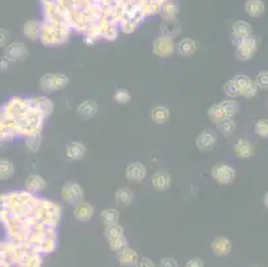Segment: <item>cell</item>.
<instances>
[{
    "mask_svg": "<svg viewBox=\"0 0 268 267\" xmlns=\"http://www.w3.org/2000/svg\"><path fill=\"white\" fill-rule=\"evenodd\" d=\"M99 106L93 99L82 100L76 107V114L82 119H92L93 116L98 114Z\"/></svg>",
    "mask_w": 268,
    "mask_h": 267,
    "instance_id": "603a6c76",
    "label": "cell"
},
{
    "mask_svg": "<svg viewBox=\"0 0 268 267\" xmlns=\"http://www.w3.org/2000/svg\"><path fill=\"white\" fill-rule=\"evenodd\" d=\"M136 267H156L155 266V263L151 261L150 258H140L139 262L136 265Z\"/></svg>",
    "mask_w": 268,
    "mask_h": 267,
    "instance_id": "f5cc1de1",
    "label": "cell"
},
{
    "mask_svg": "<svg viewBox=\"0 0 268 267\" xmlns=\"http://www.w3.org/2000/svg\"><path fill=\"white\" fill-rule=\"evenodd\" d=\"M255 84L258 89H268V71H260L255 78Z\"/></svg>",
    "mask_w": 268,
    "mask_h": 267,
    "instance_id": "7dc6e473",
    "label": "cell"
},
{
    "mask_svg": "<svg viewBox=\"0 0 268 267\" xmlns=\"http://www.w3.org/2000/svg\"><path fill=\"white\" fill-rule=\"evenodd\" d=\"M152 53H154L155 56H158L160 59L171 58L176 53L175 39L160 35L152 43Z\"/></svg>",
    "mask_w": 268,
    "mask_h": 267,
    "instance_id": "9c48e42d",
    "label": "cell"
},
{
    "mask_svg": "<svg viewBox=\"0 0 268 267\" xmlns=\"http://www.w3.org/2000/svg\"><path fill=\"white\" fill-rule=\"evenodd\" d=\"M93 214H95V207L87 200H83L76 206H73V216L77 222L88 223L93 218Z\"/></svg>",
    "mask_w": 268,
    "mask_h": 267,
    "instance_id": "ac0fdd59",
    "label": "cell"
},
{
    "mask_svg": "<svg viewBox=\"0 0 268 267\" xmlns=\"http://www.w3.org/2000/svg\"><path fill=\"white\" fill-rule=\"evenodd\" d=\"M217 143L216 132L211 130V128H204L203 131L197 134L195 139V144L197 150L201 152H210L212 151Z\"/></svg>",
    "mask_w": 268,
    "mask_h": 267,
    "instance_id": "4fadbf2b",
    "label": "cell"
},
{
    "mask_svg": "<svg viewBox=\"0 0 268 267\" xmlns=\"http://www.w3.org/2000/svg\"><path fill=\"white\" fill-rule=\"evenodd\" d=\"M5 214V209H4V193L0 194V223H1V219Z\"/></svg>",
    "mask_w": 268,
    "mask_h": 267,
    "instance_id": "db71d44e",
    "label": "cell"
},
{
    "mask_svg": "<svg viewBox=\"0 0 268 267\" xmlns=\"http://www.w3.org/2000/svg\"><path fill=\"white\" fill-rule=\"evenodd\" d=\"M99 24L102 27L104 40H107V42H115L118 39L119 34H120L118 23H107V21L100 20Z\"/></svg>",
    "mask_w": 268,
    "mask_h": 267,
    "instance_id": "d6a6232c",
    "label": "cell"
},
{
    "mask_svg": "<svg viewBox=\"0 0 268 267\" xmlns=\"http://www.w3.org/2000/svg\"><path fill=\"white\" fill-rule=\"evenodd\" d=\"M216 126V131L222 134L223 136H231L233 132L236 131V122L235 118H224L222 121H219L215 125Z\"/></svg>",
    "mask_w": 268,
    "mask_h": 267,
    "instance_id": "e575fe53",
    "label": "cell"
},
{
    "mask_svg": "<svg viewBox=\"0 0 268 267\" xmlns=\"http://www.w3.org/2000/svg\"><path fill=\"white\" fill-rule=\"evenodd\" d=\"M116 254H118V261L120 263V266L123 267H135L140 259L138 252L129 246L124 247L123 250H120Z\"/></svg>",
    "mask_w": 268,
    "mask_h": 267,
    "instance_id": "cb8c5ba5",
    "label": "cell"
},
{
    "mask_svg": "<svg viewBox=\"0 0 268 267\" xmlns=\"http://www.w3.org/2000/svg\"><path fill=\"white\" fill-rule=\"evenodd\" d=\"M30 100V105L34 110H36L40 115L44 118H50L52 115V112L55 110V105H54V100L47 96V95H39V96H32L28 98Z\"/></svg>",
    "mask_w": 268,
    "mask_h": 267,
    "instance_id": "9a60e30c",
    "label": "cell"
},
{
    "mask_svg": "<svg viewBox=\"0 0 268 267\" xmlns=\"http://www.w3.org/2000/svg\"><path fill=\"white\" fill-rule=\"evenodd\" d=\"M24 190L30 191L32 194H39L41 191L47 189V180L40 174H30L26 179H24Z\"/></svg>",
    "mask_w": 268,
    "mask_h": 267,
    "instance_id": "44dd1931",
    "label": "cell"
},
{
    "mask_svg": "<svg viewBox=\"0 0 268 267\" xmlns=\"http://www.w3.org/2000/svg\"><path fill=\"white\" fill-rule=\"evenodd\" d=\"M122 235H125V230H124V227L120 225V223L104 226V236H106V239L115 238V236H122Z\"/></svg>",
    "mask_w": 268,
    "mask_h": 267,
    "instance_id": "7bdbcfd3",
    "label": "cell"
},
{
    "mask_svg": "<svg viewBox=\"0 0 268 267\" xmlns=\"http://www.w3.org/2000/svg\"><path fill=\"white\" fill-rule=\"evenodd\" d=\"M60 196L62 199L70 206H76L77 203H80L83 200H86V194H84V189L82 187V184L77 182H67L62 186L60 189Z\"/></svg>",
    "mask_w": 268,
    "mask_h": 267,
    "instance_id": "52a82bcc",
    "label": "cell"
},
{
    "mask_svg": "<svg viewBox=\"0 0 268 267\" xmlns=\"http://www.w3.org/2000/svg\"><path fill=\"white\" fill-rule=\"evenodd\" d=\"M11 34L5 28H0V48H4L10 43Z\"/></svg>",
    "mask_w": 268,
    "mask_h": 267,
    "instance_id": "c3c4849f",
    "label": "cell"
},
{
    "mask_svg": "<svg viewBox=\"0 0 268 267\" xmlns=\"http://www.w3.org/2000/svg\"><path fill=\"white\" fill-rule=\"evenodd\" d=\"M124 175H125V179L128 180L129 183H142L147 175H148V171H147V167H145L144 163L142 162H131L127 164L125 167V171H124Z\"/></svg>",
    "mask_w": 268,
    "mask_h": 267,
    "instance_id": "5bb4252c",
    "label": "cell"
},
{
    "mask_svg": "<svg viewBox=\"0 0 268 267\" xmlns=\"http://www.w3.org/2000/svg\"><path fill=\"white\" fill-rule=\"evenodd\" d=\"M235 48H236L235 55L240 62H250L258 53V40L253 36L243 39L237 46H235Z\"/></svg>",
    "mask_w": 268,
    "mask_h": 267,
    "instance_id": "30bf717a",
    "label": "cell"
},
{
    "mask_svg": "<svg viewBox=\"0 0 268 267\" xmlns=\"http://www.w3.org/2000/svg\"><path fill=\"white\" fill-rule=\"evenodd\" d=\"M151 184H152L155 191L164 193L167 190H170L171 184H172V178H171L170 173H167L164 170H158L151 177Z\"/></svg>",
    "mask_w": 268,
    "mask_h": 267,
    "instance_id": "e0dca14e",
    "label": "cell"
},
{
    "mask_svg": "<svg viewBox=\"0 0 268 267\" xmlns=\"http://www.w3.org/2000/svg\"><path fill=\"white\" fill-rule=\"evenodd\" d=\"M150 116L152 122L156 123V125H164V123L170 121L171 111L165 106H155V107L151 108Z\"/></svg>",
    "mask_w": 268,
    "mask_h": 267,
    "instance_id": "4dcf8cb0",
    "label": "cell"
},
{
    "mask_svg": "<svg viewBox=\"0 0 268 267\" xmlns=\"http://www.w3.org/2000/svg\"><path fill=\"white\" fill-rule=\"evenodd\" d=\"M211 250L216 257H227L232 250V243L227 236H217L211 243Z\"/></svg>",
    "mask_w": 268,
    "mask_h": 267,
    "instance_id": "d4e9b609",
    "label": "cell"
},
{
    "mask_svg": "<svg viewBox=\"0 0 268 267\" xmlns=\"http://www.w3.org/2000/svg\"><path fill=\"white\" fill-rule=\"evenodd\" d=\"M159 267H179V263H178L175 258L165 257L163 259H160Z\"/></svg>",
    "mask_w": 268,
    "mask_h": 267,
    "instance_id": "681fc988",
    "label": "cell"
},
{
    "mask_svg": "<svg viewBox=\"0 0 268 267\" xmlns=\"http://www.w3.org/2000/svg\"><path fill=\"white\" fill-rule=\"evenodd\" d=\"M100 219L104 223V226L116 225L120 219V213L118 209H104L100 213Z\"/></svg>",
    "mask_w": 268,
    "mask_h": 267,
    "instance_id": "74e56055",
    "label": "cell"
},
{
    "mask_svg": "<svg viewBox=\"0 0 268 267\" xmlns=\"http://www.w3.org/2000/svg\"><path fill=\"white\" fill-rule=\"evenodd\" d=\"M114 102L118 105H127L131 102V92L127 89H118L114 92Z\"/></svg>",
    "mask_w": 268,
    "mask_h": 267,
    "instance_id": "f6af8a7d",
    "label": "cell"
},
{
    "mask_svg": "<svg viewBox=\"0 0 268 267\" xmlns=\"http://www.w3.org/2000/svg\"><path fill=\"white\" fill-rule=\"evenodd\" d=\"M3 55L10 60L11 63L23 62L28 56V47L26 46V43L23 42H10L4 47Z\"/></svg>",
    "mask_w": 268,
    "mask_h": 267,
    "instance_id": "7c38bea8",
    "label": "cell"
},
{
    "mask_svg": "<svg viewBox=\"0 0 268 267\" xmlns=\"http://www.w3.org/2000/svg\"><path fill=\"white\" fill-rule=\"evenodd\" d=\"M135 267H136V266H135Z\"/></svg>",
    "mask_w": 268,
    "mask_h": 267,
    "instance_id": "6f0895ef",
    "label": "cell"
},
{
    "mask_svg": "<svg viewBox=\"0 0 268 267\" xmlns=\"http://www.w3.org/2000/svg\"><path fill=\"white\" fill-rule=\"evenodd\" d=\"M179 14V3L176 0H165L161 10H160V16L163 20H172L176 19V16Z\"/></svg>",
    "mask_w": 268,
    "mask_h": 267,
    "instance_id": "1f68e13d",
    "label": "cell"
},
{
    "mask_svg": "<svg viewBox=\"0 0 268 267\" xmlns=\"http://www.w3.org/2000/svg\"><path fill=\"white\" fill-rule=\"evenodd\" d=\"M16 136L15 123L7 119H0V147H4L11 142H14Z\"/></svg>",
    "mask_w": 268,
    "mask_h": 267,
    "instance_id": "d6986e66",
    "label": "cell"
},
{
    "mask_svg": "<svg viewBox=\"0 0 268 267\" xmlns=\"http://www.w3.org/2000/svg\"><path fill=\"white\" fill-rule=\"evenodd\" d=\"M211 178L220 186H227L235 180L236 171L227 163H217L211 168Z\"/></svg>",
    "mask_w": 268,
    "mask_h": 267,
    "instance_id": "ba28073f",
    "label": "cell"
},
{
    "mask_svg": "<svg viewBox=\"0 0 268 267\" xmlns=\"http://www.w3.org/2000/svg\"><path fill=\"white\" fill-rule=\"evenodd\" d=\"M70 84V78L62 72L44 73L39 80V87L44 94L50 95L64 89Z\"/></svg>",
    "mask_w": 268,
    "mask_h": 267,
    "instance_id": "8992f818",
    "label": "cell"
},
{
    "mask_svg": "<svg viewBox=\"0 0 268 267\" xmlns=\"http://www.w3.org/2000/svg\"><path fill=\"white\" fill-rule=\"evenodd\" d=\"M41 141H43V134H37V135L28 136L24 139V147L27 148V151L36 154L40 150Z\"/></svg>",
    "mask_w": 268,
    "mask_h": 267,
    "instance_id": "60d3db41",
    "label": "cell"
},
{
    "mask_svg": "<svg viewBox=\"0 0 268 267\" xmlns=\"http://www.w3.org/2000/svg\"><path fill=\"white\" fill-rule=\"evenodd\" d=\"M43 266V257L40 254H37L34 250L28 247L26 254L23 255L20 262L18 263L15 267H41Z\"/></svg>",
    "mask_w": 268,
    "mask_h": 267,
    "instance_id": "83f0119b",
    "label": "cell"
},
{
    "mask_svg": "<svg viewBox=\"0 0 268 267\" xmlns=\"http://www.w3.org/2000/svg\"><path fill=\"white\" fill-rule=\"evenodd\" d=\"M223 110H224V114H226V118H235V116L239 114V110H240V106L236 102V99H223L220 102Z\"/></svg>",
    "mask_w": 268,
    "mask_h": 267,
    "instance_id": "f35d334b",
    "label": "cell"
},
{
    "mask_svg": "<svg viewBox=\"0 0 268 267\" xmlns=\"http://www.w3.org/2000/svg\"><path fill=\"white\" fill-rule=\"evenodd\" d=\"M71 34H72V30L66 23L43 21V30H41L39 40L46 47L62 46L70 40Z\"/></svg>",
    "mask_w": 268,
    "mask_h": 267,
    "instance_id": "3957f363",
    "label": "cell"
},
{
    "mask_svg": "<svg viewBox=\"0 0 268 267\" xmlns=\"http://www.w3.org/2000/svg\"><path fill=\"white\" fill-rule=\"evenodd\" d=\"M62 206L57 202L46 199V198H39L35 209V218L43 225L57 229L62 220Z\"/></svg>",
    "mask_w": 268,
    "mask_h": 267,
    "instance_id": "5b68a950",
    "label": "cell"
},
{
    "mask_svg": "<svg viewBox=\"0 0 268 267\" xmlns=\"http://www.w3.org/2000/svg\"><path fill=\"white\" fill-rule=\"evenodd\" d=\"M186 267H204V261L201 258H191L187 261Z\"/></svg>",
    "mask_w": 268,
    "mask_h": 267,
    "instance_id": "f907efd6",
    "label": "cell"
},
{
    "mask_svg": "<svg viewBox=\"0 0 268 267\" xmlns=\"http://www.w3.org/2000/svg\"><path fill=\"white\" fill-rule=\"evenodd\" d=\"M11 62L8 59L5 58L4 55L3 56H0V72H5V71H8L10 70Z\"/></svg>",
    "mask_w": 268,
    "mask_h": 267,
    "instance_id": "816d5d0a",
    "label": "cell"
},
{
    "mask_svg": "<svg viewBox=\"0 0 268 267\" xmlns=\"http://www.w3.org/2000/svg\"><path fill=\"white\" fill-rule=\"evenodd\" d=\"M39 196L27 190L4 193V209L10 215H35Z\"/></svg>",
    "mask_w": 268,
    "mask_h": 267,
    "instance_id": "7a4b0ae2",
    "label": "cell"
},
{
    "mask_svg": "<svg viewBox=\"0 0 268 267\" xmlns=\"http://www.w3.org/2000/svg\"><path fill=\"white\" fill-rule=\"evenodd\" d=\"M44 122H46V118L31 107L30 110L15 121L16 136L26 139L28 136L41 134L43 127H44Z\"/></svg>",
    "mask_w": 268,
    "mask_h": 267,
    "instance_id": "277c9868",
    "label": "cell"
},
{
    "mask_svg": "<svg viewBox=\"0 0 268 267\" xmlns=\"http://www.w3.org/2000/svg\"><path fill=\"white\" fill-rule=\"evenodd\" d=\"M83 36H84L83 37V43H84V44H87V46H93V44H96L99 40L103 39L102 27H100L99 23L98 24H95V26L91 27Z\"/></svg>",
    "mask_w": 268,
    "mask_h": 267,
    "instance_id": "d590c367",
    "label": "cell"
},
{
    "mask_svg": "<svg viewBox=\"0 0 268 267\" xmlns=\"http://www.w3.org/2000/svg\"><path fill=\"white\" fill-rule=\"evenodd\" d=\"M223 92H224V95L227 96L228 99H236V98L240 96V94H239V89H237L236 84H235V82H233V79L227 80L226 83L223 84Z\"/></svg>",
    "mask_w": 268,
    "mask_h": 267,
    "instance_id": "ee69618b",
    "label": "cell"
},
{
    "mask_svg": "<svg viewBox=\"0 0 268 267\" xmlns=\"http://www.w3.org/2000/svg\"><path fill=\"white\" fill-rule=\"evenodd\" d=\"M263 203H264V206H266V207H267V209H268V193H266V194H264Z\"/></svg>",
    "mask_w": 268,
    "mask_h": 267,
    "instance_id": "9f6ffc18",
    "label": "cell"
},
{
    "mask_svg": "<svg viewBox=\"0 0 268 267\" xmlns=\"http://www.w3.org/2000/svg\"><path fill=\"white\" fill-rule=\"evenodd\" d=\"M24 245L37 254H40L41 257L52 254L57 247L56 229L43 225L40 222H35L31 226V230Z\"/></svg>",
    "mask_w": 268,
    "mask_h": 267,
    "instance_id": "6da1fadb",
    "label": "cell"
},
{
    "mask_svg": "<svg viewBox=\"0 0 268 267\" xmlns=\"http://www.w3.org/2000/svg\"><path fill=\"white\" fill-rule=\"evenodd\" d=\"M57 3H60V0H40L41 7L47 4H57Z\"/></svg>",
    "mask_w": 268,
    "mask_h": 267,
    "instance_id": "11a10c76",
    "label": "cell"
},
{
    "mask_svg": "<svg viewBox=\"0 0 268 267\" xmlns=\"http://www.w3.org/2000/svg\"><path fill=\"white\" fill-rule=\"evenodd\" d=\"M41 30H43V21L36 20V19L26 21L24 26H23V34H24V36H26L28 40H32V42L39 40Z\"/></svg>",
    "mask_w": 268,
    "mask_h": 267,
    "instance_id": "4316f807",
    "label": "cell"
},
{
    "mask_svg": "<svg viewBox=\"0 0 268 267\" xmlns=\"http://www.w3.org/2000/svg\"><path fill=\"white\" fill-rule=\"evenodd\" d=\"M264 10L266 7L263 0H247L244 3V11L251 18H260L264 14Z\"/></svg>",
    "mask_w": 268,
    "mask_h": 267,
    "instance_id": "836d02e7",
    "label": "cell"
},
{
    "mask_svg": "<svg viewBox=\"0 0 268 267\" xmlns=\"http://www.w3.org/2000/svg\"><path fill=\"white\" fill-rule=\"evenodd\" d=\"M207 116H208V119L211 123L214 125H216L217 122L222 121L226 118V114H224V110H223L222 105H220V102L219 103H215V105L210 106V108L207 110Z\"/></svg>",
    "mask_w": 268,
    "mask_h": 267,
    "instance_id": "ab89813d",
    "label": "cell"
},
{
    "mask_svg": "<svg viewBox=\"0 0 268 267\" xmlns=\"http://www.w3.org/2000/svg\"><path fill=\"white\" fill-rule=\"evenodd\" d=\"M197 48H199V44L191 37H183L176 42V53L183 58H190L192 55H195Z\"/></svg>",
    "mask_w": 268,
    "mask_h": 267,
    "instance_id": "7402d4cb",
    "label": "cell"
},
{
    "mask_svg": "<svg viewBox=\"0 0 268 267\" xmlns=\"http://www.w3.org/2000/svg\"><path fill=\"white\" fill-rule=\"evenodd\" d=\"M255 132L256 135L263 138V139H268V119L263 118V119H259L255 123Z\"/></svg>",
    "mask_w": 268,
    "mask_h": 267,
    "instance_id": "bcb514c9",
    "label": "cell"
},
{
    "mask_svg": "<svg viewBox=\"0 0 268 267\" xmlns=\"http://www.w3.org/2000/svg\"><path fill=\"white\" fill-rule=\"evenodd\" d=\"M233 82L236 84L237 89H239V94H240L242 98L251 99V98L256 96V94H258V87L255 84V80L250 78L248 75L237 73L236 76L233 78Z\"/></svg>",
    "mask_w": 268,
    "mask_h": 267,
    "instance_id": "8fae6325",
    "label": "cell"
},
{
    "mask_svg": "<svg viewBox=\"0 0 268 267\" xmlns=\"http://www.w3.org/2000/svg\"><path fill=\"white\" fill-rule=\"evenodd\" d=\"M132 200H134V191L128 186L119 187L115 191V202L119 207H127L132 203Z\"/></svg>",
    "mask_w": 268,
    "mask_h": 267,
    "instance_id": "f546056e",
    "label": "cell"
},
{
    "mask_svg": "<svg viewBox=\"0 0 268 267\" xmlns=\"http://www.w3.org/2000/svg\"><path fill=\"white\" fill-rule=\"evenodd\" d=\"M87 154V147L80 141L70 142L66 147V157L71 162H79Z\"/></svg>",
    "mask_w": 268,
    "mask_h": 267,
    "instance_id": "ffe728a7",
    "label": "cell"
},
{
    "mask_svg": "<svg viewBox=\"0 0 268 267\" xmlns=\"http://www.w3.org/2000/svg\"><path fill=\"white\" fill-rule=\"evenodd\" d=\"M160 32L163 36L172 37L175 39L180 35L181 24L178 19H172V20H163L161 26H160Z\"/></svg>",
    "mask_w": 268,
    "mask_h": 267,
    "instance_id": "f1b7e54d",
    "label": "cell"
},
{
    "mask_svg": "<svg viewBox=\"0 0 268 267\" xmlns=\"http://www.w3.org/2000/svg\"><path fill=\"white\" fill-rule=\"evenodd\" d=\"M233 151L239 159H250L255 152V147H253L252 142H250L248 139L240 138L237 139L233 147Z\"/></svg>",
    "mask_w": 268,
    "mask_h": 267,
    "instance_id": "484cf974",
    "label": "cell"
},
{
    "mask_svg": "<svg viewBox=\"0 0 268 267\" xmlns=\"http://www.w3.org/2000/svg\"><path fill=\"white\" fill-rule=\"evenodd\" d=\"M15 174V164L7 158H0V180H10Z\"/></svg>",
    "mask_w": 268,
    "mask_h": 267,
    "instance_id": "8d00e7d4",
    "label": "cell"
},
{
    "mask_svg": "<svg viewBox=\"0 0 268 267\" xmlns=\"http://www.w3.org/2000/svg\"><path fill=\"white\" fill-rule=\"evenodd\" d=\"M108 242V247L112 250V251H120V250H123L124 247L129 246L128 245V239H127V236L122 235V236H115V238H109L107 239Z\"/></svg>",
    "mask_w": 268,
    "mask_h": 267,
    "instance_id": "b9f144b4",
    "label": "cell"
},
{
    "mask_svg": "<svg viewBox=\"0 0 268 267\" xmlns=\"http://www.w3.org/2000/svg\"><path fill=\"white\" fill-rule=\"evenodd\" d=\"M252 26L246 20H236L232 24V43L237 46L243 39L252 36Z\"/></svg>",
    "mask_w": 268,
    "mask_h": 267,
    "instance_id": "2e32d148",
    "label": "cell"
}]
</instances>
